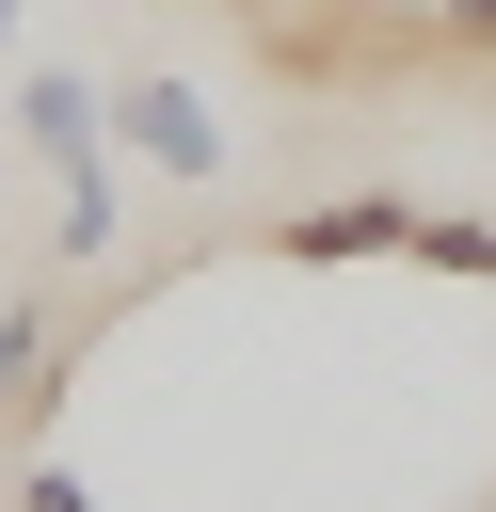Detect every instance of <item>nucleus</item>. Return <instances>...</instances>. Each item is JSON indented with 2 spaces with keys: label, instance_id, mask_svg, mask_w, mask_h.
Returning <instances> with one entry per match:
<instances>
[{
  "label": "nucleus",
  "instance_id": "1",
  "mask_svg": "<svg viewBox=\"0 0 496 512\" xmlns=\"http://www.w3.org/2000/svg\"><path fill=\"white\" fill-rule=\"evenodd\" d=\"M16 144L48 176V256H112V96L80 64H16Z\"/></svg>",
  "mask_w": 496,
  "mask_h": 512
},
{
  "label": "nucleus",
  "instance_id": "3",
  "mask_svg": "<svg viewBox=\"0 0 496 512\" xmlns=\"http://www.w3.org/2000/svg\"><path fill=\"white\" fill-rule=\"evenodd\" d=\"M80 336H96V304H64V288H16V304H0V432H48Z\"/></svg>",
  "mask_w": 496,
  "mask_h": 512
},
{
  "label": "nucleus",
  "instance_id": "6",
  "mask_svg": "<svg viewBox=\"0 0 496 512\" xmlns=\"http://www.w3.org/2000/svg\"><path fill=\"white\" fill-rule=\"evenodd\" d=\"M432 48H496V0H432Z\"/></svg>",
  "mask_w": 496,
  "mask_h": 512
},
{
  "label": "nucleus",
  "instance_id": "5",
  "mask_svg": "<svg viewBox=\"0 0 496 512\" xmlns=\"http://www.w3.org/2000/svg\"><path fill=\"white\" fill-rule=\"evenodd\" d=\"M240 16H256L272 48H304V64H320V16H336V0H240Z\"/></svg>",
  "mask_w": 496,
  "mask_h": 512
},
{
  "label": "nucleus",
  "instance_id": "4",
  "mask_svg": "<svg viewBox=\"0 0 496 512\" xmlns=\"http://www.w3.org/2000/svg\"><path fill=\"white\" fill-rule=\"evenodd\" d=\"M16 512H96V480H80V464H48V448H32V464H16Z\"/></svg>",
  "mask_w": 496,
  "mask_h": 512
},
{
  "label": "nucleus",
  "instance_id": "7",
  "mask_svg": "<svg viewBox=\"0 0 496 512\" xmlns=\"http://www.w3.org/2000/svg\"><path fill=\"white\" fill-rule=\"evenodd\" d=\"M0 64H16V0H0Z\"/></svg>",
  "mask_w": 496,
  "mask_h": 512
},
{
  "label": "nucleus",
  "instance_id": "2",
  "mask_svg": "<svg viewBox=\"0 0 496 512\" xmlns=\"http://www.w3.org/2000/svg\"><path fill=\"white\" fill-rule=\"evenodd\" d=\"M96 96H112V144H128L144 176H176V192H208V176H224V112H208L192 80H160V64H144V80H96Z\"/></svg>",
  "mask_w": 496,
  "mask_h": 512
}]
</instances>
